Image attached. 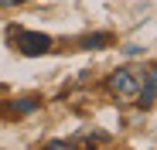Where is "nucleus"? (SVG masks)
I'll return each mask as SVG.
<instances>
[{
	"instance_id": "obj_1",
	"label": "nucleus",
	"mask_w": 157,
	"mask_h": 150,
	"mask_svg": "<svg viewBox=\"0 0 157 150\" xmlns=\"http://www.w3.org/2000/svg\"><path fill=\"white\" fill-rule=\"evenodd\" d=\"M106 85H109V92L120 96V99H137V92H140L133 68H116V72L109 75V82H106Z\"/></svg>"
},
{
	"instance_id": "obj_2",
	"label": "nucleus",
	"mask_w": 157,
	"mask_h": 150,
	"mask_svg": "<svg viewBox=\"0 0 157 150\" xmlns=\"http://www.w3.org/2000/svg\"><path fill=\"white\" fill-rule=\"evenodd\" d=\"M17 44H21L24 55H44L48 48H51V38L48 34H21Z\"/></svg>"
},
{
	"instance_id": "obj_3",
	"label": "nucleus",
	"mask_w": 157,
	"mask_h": 150,
	"mask_svg": "<svg viewBox=\"0 0 157 150\" xmlns=\"http://www.w3.org/2000/svg\"><path fill=\"white\" fill-rule=\"evenodd\" d=\"M137 96H140V106H150L154 103V96H157V68H150V79L144 82V89Z\"/></svg>"
},
{
	"instance_id": "obj_4",
	"label": "nucleus",
	"mask_w": 157,
	"mask_h": 150,
	"mask_svg": "<svg viewBox=\"0 0 157 150\" xmlns=\"http://www.w3.org/2000/svg\"><path fill=\"white\" fill-rule=\"evenodd\" d=\"M109 41V34H92V38H82V48H102Z\"/></svg>"
},
{
	"instance_id": "obj_5",
	"label": "nucleus",
	"mask_w": 157,
	"mask_h": 150,
	"mask_svg": "<svg viewBox=\"0 0 157 150\" xmlns=\"http://www.w3.org/2000/svg\"><path fill=\"white\" fill-rule=\"evenodd\" d=\"M34 106H38V99H24V103H17V106H14V113H31Z\"/></svg>"
},
{
	"instance_id": "obj_6",
	"label": "nucleus",
	"mask_w": 157,
	"mask_h": 150,
	"mask_svg": "<svg viewBox=\"0 0 157 150\" xmlns=\"http://www.w3.org/2000/svg\"><path fill=\"white\" fill-rule=\"evenodd\" d=\"M4 7H14V4H24V0H0Z\"/></svg>"
}]
</instances>
